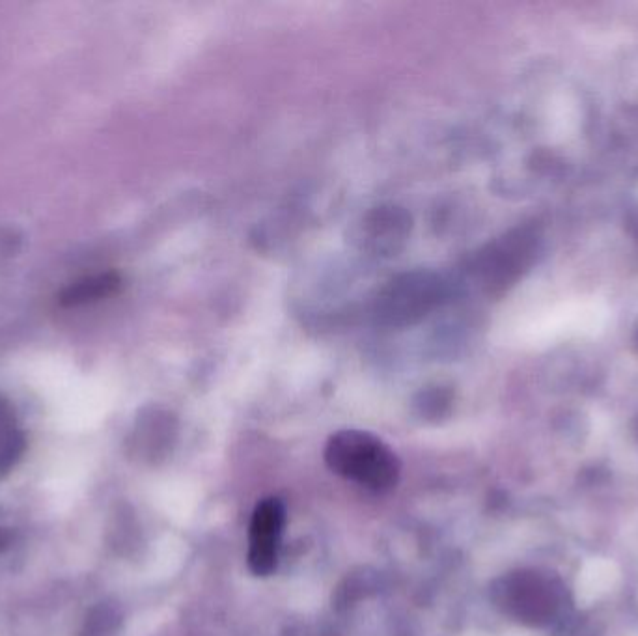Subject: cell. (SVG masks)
<instances>
[{
    "mask_svg": "<svg viewBox=\"0 0 638 636\" xmlns=\"http://www.w3.org/2000/svg\"><path fill=\"white\" fill-rule=\"evenodd\" d=\"M443 297L441 280L431 273H411L392 280L379 293L375 316L385 325H413Z\"/></svg>",
    "mask_w": 638,
    "mask_h": 636,
    "instance_id": "obj_2",
    "label": "cell"
},
{
    "mask_svg": "<svg viewBox=\"0 0 638 636\" xmlns=\"http://www.w3.org/2000/svg\"><path fill=\"white\" fill-rule=\"evenodd\" d=\"M411 230V217L396 206L375 208L362 219L359 243L362 249L392 256L402 249Z\"/></svg>",
    "mask_w": 638,
    "mask_h": 636,
    "instance_id": "obj_4",
    "label": "cell"
},
{
    "mask_svg": "<svg viewBox=\"0 0 638 636\" xmlns=\"http://www.w3.org/2000/svg\"><path fill=\"white\" fill-rule=\"evenodd\" d=\"M286 525V508L277 497L260 500L249 526L247 564L256 577H271L278 566L280 543Z\"/></svg>",
    "mask_w": 638,
    "mask_h": 636,
    "instance_id": "obj_3",
    "label": "cell"
},
{
    "mask_svg": "<svg viewBox=\"0 0 638 636\" xmlns=\"http://www.w3.org/2000/svg\"><path fill=\"white\" fill-rule=\"evenodd\" d=\"M323 457L334 474L375 493H387L400 482L402 463L396 452L368 431H336L325 444Z\"/></svg>",
    "mask_w": 638,
    "mask_h": 636,
    "instance_id": "obj_1",
    "label": "cell"
},
{
    "mask_svg": "<svg viewBox=\"0 0 638 636\" xmlns=\"http://www.w3.org/2000/svg\"><path fill=\"white\" fill-rule=\"evenodd\" d=\"M620 581V569L607 558L588 560L575 582V601L581 609L596 605L599 599L612 592Z\"/></svg>",
    "mask_w": 638,
    "mask_h": 636,
    "instance_id": "obj_5",
    "label": "cell"
},
{
    "mask_svg": "<svg viewBox=\"0 0 638 636\" xmlns=\"http://www.w3.org/2000/svg\"><path fill=\"white\" fill-rule=\"evenodd\" d=\"M120 284H122V278L116 273H101L94 277L83 278L64 290V293L60 295V305L81 306L86 303H96L99 299H105L112 293H116Z\"/></svg>",
    "mask_w": 638,
    "mask_h": 636,
    "instance_id": "obj_6",
    "label": "cell"
}]
</instances>
